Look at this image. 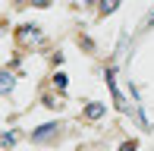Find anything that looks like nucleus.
Here are the masks:
<instances>
[{
    "instance_id": "5",
    "label": "nucleus",
    "mask_w": 154,
    "mask_h": 151,
    "mask_svg": "<svg viewBox=\"0 0 154 151\" xmlns=\"http://www.w3.org/2000/svg\"><path fill=\"white\" fill-rule=\"evenodd\" d=\"M123 151H132V145H123Z\"/></svg>"
},
{
    "instance_id": "2",
    "label": "nucleus",
    "mask_w": 154,
    "mask_h": 151,
    "mask_svg": "<svg viewBox=\"0 0 154 151\" xmlns=\"http://www.w3.org/2000/svg\"><path fill=\"white\" fill-rule=\"evenodd\" d=\"M85 116H88V120H97V116H104V107L101 104H88L85 107Z\"/></svg>"
},
{
    "instance_id": "1",
    "label": "nucleus",
    "mask_w": 154,
    "mask_h": 151,
    "mask_svg": "<svg viewBox=\"0 0 154 151\" xmlns=\"http://www.w3.org/2000/svg\"><path fill=\"white\" fill-rule=\"evenodd\" d=\"M54 132H60V123H47V126H38V129L32 132V139H35V142H44V139H51Z\"/></svg>"
},
{
    "instance_id": "3",
    "label": "nucleus",
    "mask_w": 154,
    "mask_h": 151,
    "mask_svg": "<svg viewBox=\"0 0 154 151\" xmlns=\"http://www.w3.org/2000/svg\"><path fill=\"white\" fill-rule=\"evenodd\" d=\"M10 88H13V76L10 72H0V94L10 91Z\"/></svg>"
},
{
    "instance_id": "4",
    "label": "nucleus",
    "mask_w": 154,
    "mask_h": 151,
    "mask_svg": "<svg viewBox=\"0 0 154 151\" xmlns=\"http://www.w3.org/2000/svg\"><path fill=\"white\" fill-rule=\"evenodd\" d=\"M13 142H16V135H13V132H6V135H0V148H10Z\"/></svg>"
}]
</instances>
